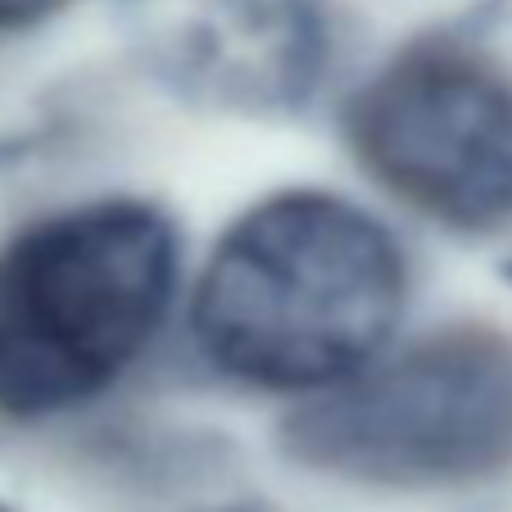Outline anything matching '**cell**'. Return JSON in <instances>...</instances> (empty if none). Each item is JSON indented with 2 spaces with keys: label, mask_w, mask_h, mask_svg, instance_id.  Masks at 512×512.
I'll list each match as a JSON object with an SVG mask.
<instances>
[{
  "label": "cell",
  "mask_w": 512,
  "mask_h": 512,
  "mask_svg": "<svg viewBox=\"0 0 512 512\" xmlns=\"http://www.w3.org/2000/svg\"><path fill=\"white\" fill-rule=\"evenodd\" d=\"M395 236L327 191H281L227 227L191 304L218 372L254 390H331L377 363L404 313Z\"/></svg>",
  "instance_id": "1"
},
{
  "label": "cell",
  "mask_w": 512,
  "mask_h": 512,
  "mask_svg": "<svg viewBox=\"0 0 512 512\" xmlns=\"http://www.w3.org/2000/svg\"><path fill=\"white\" fill-rule=\"evenodd\" d=\"M177 232L141 200L50 213L0 250V413L50 417L109 390L159 331Z\"/></svg>",
  "instance_id": "2"
},
{
  "label": "cell",
  "mask_w": 512,
  "mask_h": 512,
  "mask_svg": "<svg viewBox=\"0 0 512 512\" xmlns=\"http://www.w3.org/2000/svg\"><path fill=\"white\" fill-rule=\"evenodd\" d=\"M290 454L368 485H463L512 467V340L445 327L286 422Z\"/></svg>",
  "instance_id": "3"
},
{
  "label": "cell",
  "mask_w": 512,
  "mask_h": 512,
  "mask_svg": "<svg viewBox=\"0 0 512 512\" xmlns=\"http://www.w3.org/2000/svg\"><path fill=\"white\" fill-rule=\"evenodd\" d=\"M358 164L426 218L485 232L512 218V73L426 41L390 59L349 105Z\"/></svg>",
  "instance_id": "4"
},
{
  "label": "cell",
  "mask_w": 512,
  "mask_h": 512,
  "mask_svg": "<svg viewBox=\"0 0 512 512\" xmlns=\"http://www.w3.org/2000/svg\"><path fill=\"white\" fill-rule=\"evenodd\" d=\"M145 64L173 91L218 109L300 105L322 64L313 0H136Z\"/></svg>",
  "instance_id": "5"
},
{
  "label": "cell",
  "mask_w": 512,
  "mask_h": 512,
  "mask_svg": "<svg viewBox=\"0 0 512 512\" xmlns=\"http://www.w3.org/2000/svg\"><path fill=\"white\" fill-rule=\"evenodd\" d=\"M68 0H0V28H28L46 14L64 10Z\"/></svg>",
  "instance_id": "6"
},
{
  "label": "cell",
  "mask_w": 512,
  "mask_h": 512,
  "mask_svg": "<svg viewBox=\"0 0 512 512\" xmlns=\"http://www.w3.org/2000/svg\"><path fill=\"white\" fill-rule=\"evenodd\" d=\"M0 512H10V508H0Z\"/></svg>",
  "instance_id": "7"
},
{
  "label": "cell",
  "mask_w": 512,
  "mask_h": 512,
  "mask_svg": "<svg viewBox=\"0 0 512 512\" xmlns=\"http://www.w3.org/2000/svg\"><path fill=\"white\" fill-rule=\"evenodd\" d=\"M508 277H512V268H508Z\"/></svg>",
  "instance_id": "8"
}]
</instances>
